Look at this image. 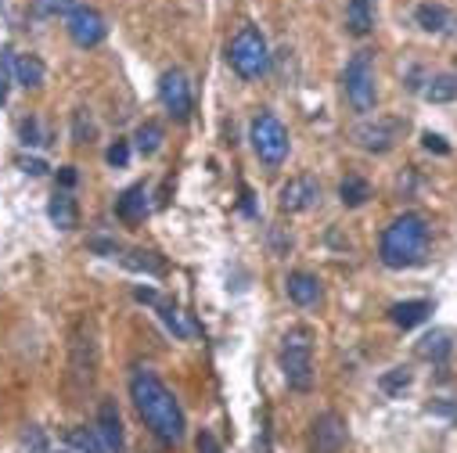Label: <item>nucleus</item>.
<instances>
[{
	"label": "nucleus",
	"mask_w": 457,
	"mask_h": 453,
	"mask_svg": "<svg viewBox=\"0 0 457 453\" xmlns=\"http://www.w3.org/2000/svg\"><path fill=\"white\" fill-rule=\"evenodd\" d=\"M130 400H134L141 421L151 428V435H155L162 446H181V442H184V432H188L184 411H181V403H177L174 388H169L159 374L137 371V374L130 378Z\"/></svg>",
	"instance_id": "nucleus-1"
},
{
	"label": "nucleus",
	"mask_w": 457,
	"mask_h": 453,
	"mask_svg": "<svg viewBox=\"0 0 457 453\" xmlns=\"http://www.w3.org/2000/svg\"><path fill=\"white\" fill-rule=\"evenodd\" d=\"M429 242H432L429 219H425L422 212H404V216H396V219L385 226V231H382L378 259H382V266H389V270H411V266L425 263Z\"/></svg>",
	"instance_id": "nucleus-2"
},
{
	"label": "nucleus",
	"mask_w": 457,
	"mask_h": 453,
	"mask_svg": "<svg viewBox=\"0 0 457 453\" xmlns=\"http://www.w3.org/2000/svg\"><path fill=\"white\" fill-rule=\"evenodd\" d=\"M281 367H284V381L292 392H310L314 388V331L306 324L289 327L281 342Z\"/></svg>",
	"instance_id": "nucleus-3"
},
{
	"label": "nucleus",
	"mask_w": 457,
	"mask_h": 453,
	"mask_svg": "<svg viewBox=\"0 0 457 453\" xmlns=\"http://www.w3.org/2000/svg\"><path fill=\"white\" fill-rule=\"evenodd\" d=\"M227 62L231 69L242 76V80H263L267 69H270V47H267V36L256 29V26H242L227 47Z\"/></svg>",
	"instance_id": "nucleus-4"
},
{
	"label": "nucleus",
	"mask_w": 457,
	"mask_h": 453,
	"mask_svg": "<svg viewBox=\"0 0 457 453\" xmlns=\"http://www.w3.org/2000/svg\"><path fill=\"white\" fill-rule=\"evenodd\" d=\"M249 141H252V151L263 165L277 169L284 165V158H289V148H292V137L289 130H284V123L274 116V111H256L252 123H249Z\"/></svg>",
	"instance_id": "nucleus-5"
},
{
	"label": "nucleus",
	"mask_w": 457,
	"mask_h": 453,
	"mask_svg": "<svg viewBox=\"0 0 457 453\" xmlns=\"http://www.w3.org/2000/svg\"><path fill=\"white\" fill-rule=\"evenodd\" d=\"M342 90H346V101L353 111H360V116H371L375 111L378 80H375V54L371 50H357L350 58L346 76H342Z\"/></svg>",
	"instance_id": "nucleus-6"
},
{
	"label": "nucleus",
	"mask_w": 457,
	"mask_h": 453,
	"mask_svg": "<svg viewBox=\"0 0 457 453\" xmlns=\"http://www.w3.org/2000/svg\"><path fill=\"white\" fill-rule=\"evenodd\" d=\"M159 101L169 111V119H177V123H188L191 119V108H195L191 83H188V76L181 69H166L162 73V80H159Z\"/></svg>",
	"instance_id": "nucleus-7"
},
{
	"label": "nucleus",
	"mask_w": 457,
	"mask_h": 453,
	"mask_svg": "<svg viewBox=\"0 0 457 453\" xmlns=\"http://www.w3.org/2000/svg\"><path fill=\"white\" fill-rule=\"evenodd\" d=\"M346 435H350L346 418L335 414V411H324L310 425V453H342Z\"/></svg>",
	"instance_id": "nucleus-8"
},
{
	"label": "nucleus",
	"mask_w": 457,
	"mask_h": 453,
	"mask_svg": "<svg viewBox=\"0 0 457 453\" xmlns=\"http://www.w3.org/2000/svg\"><path fill=\"white\" fill-rule=\"evenodd\" d=\"M97 371V342L90 334V324H76L73 331V360H69V378L80 385H90Z\"/></svg>",
	"instance_id": "nucleus-9"
},
{
	"label": "nucleus",
	"mask_w": 457,
	"mask_h": 453,
	"mask_svg": "<svg viewBox=\"0 0 457 453\" xmlns=\"http://www.w3.org/2000/svg\"><path fill=\"white\" fill-rule=\"evenodd\" d=\"M66 29H69L73 43H76V47H87V50L97 47V43L108 36V26H105L101 12L87 8V4H76V8L66 15Z\"/></svg>",
	"instance_id": "nucleus-10"
},
{
	"label": "nucleus",
	"mask_w": 457,
	"mask_h": 453,
	"mask_svg": "<svg viewBox=\"0 0 457 453\" xmlns=\"http://www.w3.org/2000/svg\"><path fill=\"white\" fill-rule=\"evenodd\" d=\"M321 202V184L314 177H292L289 184L281 188V212H310Z\"/></svg>",
	"instance_id": "nucleus-11"
},
{
	"label": "nucleus",
	"mask_w": 457,
	"mask_h": 453,
	"mask_svg": "<svg viewBox=\"0 0 457 453\" xmlns=\"http://www.w3.org/2000/svg\"><path fill=\"white\" fill-rule=\"evenodd\" d=\"M396 137H399V119H375V123H364L357 130L360 148L364 151H378V155L389 151L396 144Z\"/></svg>",
	"instance_id": "nucleus-12"
},
{
	"label": "nucleus",
	"mask_w": 457,
	"mask_h": 453,
	"mask_svg": "<svg viewBox=\"0 0 457 453\" xmlns=\"http://www.w3.org/2000/svg\"><path fill=\"white\" fill-rule=\"evenodd\" d=\"M284 292H289V299L296 303V306H303V310H310V306H317L321 303V280L314 277V273H306V270H296V273H289V280H284Z\"/></svg>",
	"instance_id": "nucleus-13"
},
{
	"label": "nucleus",
	"mask_w": 457,
	"mask_h": 453,
	"mask_svg": "<svg viewBox=\"0 0 457 453\" xmlns=\"http://www.w3.org/2000/svg\"><path fill=\"white\" fill-rule=\"evenodd\" d=\"M94 428H97V435L105 439V446L112 453H123V421H120V407L112 400H105L97 407V425Z\"/></svg>",
	"instance_id": "nucleus-14"
},
{
	"label": "nucleus",
	"mask_w": 457,
	"mask_h": 453,
	"mask_svg": "<svg viewBox=\"0 0 457 453\" xmlns=\"http://www.w3.org/2000/svg\"><path fill=\"white\" fill-rule=\"evenodd\" d=\"M47 216H50V223L58 226V231H76L80 226V205H76V198L69 191H54V198L47 205Z\"/></svg>",
	"instance_id": "nucleus-15"
},
{
	"label": "nucleus",
	"mask_w": 457,
	"mask_h": 453,
	"mask_svg": "<svg viewBox=\"0 0 457 453\" xmlns=\"http://www.w3.org/2000/svg\"><path fill=\"white\" fill-rule=\"evenodd\" d=\"M116 216L123 223H141L148 216V191H144V184H134V188H127L116 198Z\"/></svg>",
	"instance_id": "nucleus-16"
},
{
	"label": "nucleus",
	"mask_w": 457,
	"mask_h": 453,
	"mask_svg": "<svg viewBox=\"0 0 457 453\" xmlns=\"http://www.w3.org/2000/svg\"><path fill=\"white\" fill-rule=\"evenodd\" d=\"M432 313V303L429 299H411V303H396L392 310H389V320L396 324V327H418L425 317Z\"/></svg>",
	"instance_id": "nucleus-17"
},
{
	"label": "nucleus",
	"mask_w": 457,
	"mask_h": 453,
	"mask_svg": "<svg viewBox=\"0 0 457 453\" xmlns=\"http://www.w3.org/2000/svg\"><path fill=\"white\" fill-rule=\"evenodd\" d=\"M47 80V69L36 54H15V83H22L26 90H40Z\"/></svg>",
	"instance_id": "nucleus-18"
},
{
	"label": "nucleus",
	"mask_w": 457,
	"mask_h": 453,
	"mask_svg": "<svg viewBox=\"0 0 457 453\" xmlns=\"http://www.w3.org/2000/svg\"><path fill=\"white\" fill-rule=\"evenodd\" d=\"M453 353V342H450V331H429L422 342H418V357L422 360H432V364H446Z\"/></svg>",
	"instance_id": "nucleus-19"
},
{
	"label": "nucleus",
	"mask_w": 457,
	"mask_h": 453,
	"mask_svg": "<svg viewBox=\"0 0 457 453\" xmlns=\"http://www.w3.org/2000/svg\"><path fill=\"white\" fill-rule=\"evenodd\" d=\"M375 26V0H350L346 4V29L353 36H368Z\"/></svg>",
	"instance_id": "nucleus-20"
},
{
	"label": "nucleus",
	"mask_w": 457,
	"mask_h": 453,
	"mask_svg": "<svg viewBox=\"0 0 457 453\" xmlns=\"http://www.w3.org/2000/svg\"><path fill=\"white\" fill-rule=\"evenodd\" d=\"M422 94L432 104H450V101H457V76L453 73H439V76L429 80V87Z\"/></svg>",
	"instance_id": "nucleus-21"
},
{
	"label": "nucleus",
	"mask_w": 457,
	"mask_h": 453,
	"mask_svg": "<svg viewBox=\"0 0 457 453\" xmlns=\"http://www.w3.org/2000/svg\"><path fill=\"white\" fill-rule=\"evenodd\" d=\"M338 198H342V205H346V209H360V205L371 198V184H368L364 177L350 173L346 180L338 184Z\"/></svg>",
	"instance_id": "nucleus-22"
},
{
	"label": "nucleus",
	"mask_w": 457,
	"mask_h": 453,
	"mask_svg": "<svg viewBox=\"0 0 457 453\" xmlns=\"http://www.w3.org/2000/svg\"><path fill=\"white\" fill-rule=\"evenodd\" d=\"M162 141H166V130H162L155 119L141 123V127H137V134H134V144H137V151H141L144 158H151V155L162 148Z\"/></svg>",
	"instance_id": "nucleus-23"
},
{
	"label": "nucleus",
	"mask_w": 457,
	"mask_h": 453,
	"mask_svg": "<svg viewBox=\"0 0 457 453\" xmlns=\"http://www.w3.org/2000/svg\"><path fill=\"white\" fill-rule=\"evenodd\" d=\"M66 439H69V446L80 449V453H112V449L105 446V439L97 435V428H73Z\"/></svg>",
	"instance_id": "nucleus-24"
},
{
	"label": "nucleus",
	"mask_w": 457,
	"mask_h": 453,
	"mask_svg": "<svg viewBox=\"0 0 457 453\" xmlns=\"http://www.w3.org/2000/svg\"><path fill=\"white\" fill-rule=\"evenodd\" d=\"M414 19H418V26H422L425 33H443L446 22H450V15H446L443 4H422V8L414 12Z\"/></svg>",
	"instance_id": "nucleus-25"
},
{
	"label": "nucleus",
	"mask_w": 457,
	"mask_h": 453,
	"mask_svg": "<svg viewBox=\"0 0 457 453\" xmlns=\"http://www.w3.org/2000/svg\"><path fill=\"white\" fill-rule=\"evenodd\" d=\"M411 381H414V374H411V367H392V371H385L382 374V392L385 395H399L404 388H411Z\"/></svg>",
	"instance_id": "nucleus-26"
},
{
	"label": "nucleus",
	"mask_w": 457,
	"mask_h": 453,
	"mask_svg": "<svg viewBox=\"0 0 457 453\" xmlns=\"http://www.w3.org/2000/svg\"><path fill=\"white\" fill-rule=\"evenodd\" d=\"M123 266H130V270H144V273H166V263L155 256V252H130V256H123Z\"/></svg>",
	"instance_id": "nucleus-27"
},
{
	"label": "nucleus",
	"mask_w": 457,
	"mask_h": 453,
	"mask_svg": "<svg viewBox=\"0 0 457 453\" xmlns=\"http://www.w3.org/2000/svg\"><path fill=\"white\" fill-rule=\"evenodd\" d=\"M159 313H162L166 327L174 331L177 338H188V334H191V324H184V317H181V310H177V306H159Z\"/></svg>",
	"instance_id": "nucleus-28"
},
{
	"label": "nucleus",
	"mask_w": 457,
	"mask_h": 453,
	"mask_svg": "<svg viewBox=\"0 0 457 453\" xmlns=\"http://www.w3.org/2000/svg\"><path fill=\"white\" fill-rule=\"evenodd\" d=\"M76 8V0H36L40 15H69Z\"/></svg>",
	"instance_id": "nucleus-29"
},
{
	"label": "nucleus",
	"mask_w": 457,
	"mask_h": 453,
	"mask_svg": "<svg viewBox=\"0 0 457 453\" xmlns=\"http://www.w3.org/2000/svg\"><path fill=\"white\" fill-rule=\"evenodd\" d=\"M127 162H130V144L127 141H116V144L108 148V165L112 169H123Z\"/></svg>",
	"instance_id": "nucleus-30"
},
{
	"label": "nucleus",
	"mask_w": 457,
	"mask_h": 453,
	"mask_svg": "<svg viewBox=\"0 0 457 453\" xmlns=\"http://www.w3.org/2000/svg\"><path fill=\"white\" fill-rule=\"evenodd\" d=\"M90 134H94V127H90V119H87V111L80 108V111H76V144H87Z\"/></svg>",
	"instance_id": "nucleus-31"
},
{
	"label": "nucleus",
	"mask_w": 457,
	"mask_h": 453,
	"mask_svg": "<svg viewBox=\"0 0 457 453\" xmlns=\"http://www.w3.org/2000/svg\"><path fill=\"white\" fill-rule=\"evenodd\" d=\"M22 144H43V141H40L36 119H26V123H22Z\"/></svg>",
	"instance_id": "nucleus-32"
},
{
	"label": "nucleus",
	"mask_w": 457,
	"mask_h": 453,
	"mask_svg": "<svg viewBox=\"0 0 457 453\" xmlns=\"http://www.w3.org/2000/svg\"><path fill=\"white\" fill-rule=\"evenodd\" d=\"M198 453H220L216 435H213V432H205V428H202V435H198Z\"/></svg>",
	"instance_id": "nucleus-33"
},
{
	"label": "nucleus",
	"mask_w": 457,
	"mask_h": 453,
	"mask_svg": "<svg viewBox=\"0 0 457 453\" xmlns=\"http://www.w3.org/2000/svg\"><path fill=\"white\" fill-rule=\"evenodd\" d=\"M58 180H62V191L76 188V165H62V173H58Z\"/></svg>",
	"instance_id": "nucleus-34"
},
{
	"label": "nucleus",
	"mask_w": 457,
	"mask_h": 453,
	"mask_svg": "<svg viewBox=\"0 0 457 453\" xmlns=\"http://www.w3.org/2000/svg\"><path fill=\"white\" fill-rule=\"evenodd\" d=\"M425 148H429V151L446 155V144H443V137H436V134H425Z\"/></svg>",
	"instance_id": "nucleus-35"
},
{
	"label": "nucleus",
	"mask_w": 457,
	"mask_h": 453,
	"mask_svg": "<svg viewBox=\"0 0 457 453\" xmlns=\"http://www.w3.org/2000/svg\"><path fill=\"white\" fill-rule=\"evenodd\" d=\"M90 249H94V252H108V256H116V252H120L112 242H101V238H94V242H90Z\"/></svg>",
	"instance_id": "nucleus-36"
},
{
	"label": "nucleus",
	"mask_w": 457,
	"mask_h": 453,
	"mask_svg": "<svg viewBox=\"0 0 457 453\" xmlns=\"http://www.w3.org/2000/svg\"><path fill=\"white\" fill-rule=\"evenodd\" d=\"M26 165V173H33V177H40V173H47V165L40 162V158H33V162H22Z\"/></svg>",
	"instance_id": "nucleus-37"
},
{
	"label": "nucleus",
	"mask_w": 457,
	"mask_h": 453,
	"mask_svg": "<svg viewBox=\"0 0 457 453\" xmlns=\"http://www.w3.org/2000/svg\"><path fill=\"white\" fill-rule=\"evenodd\" d=\"M137 299H141V303H155V292H151V288H137Z\"/></svg>",
	"instance_id": "nucleus-38"
}]
</instances>
